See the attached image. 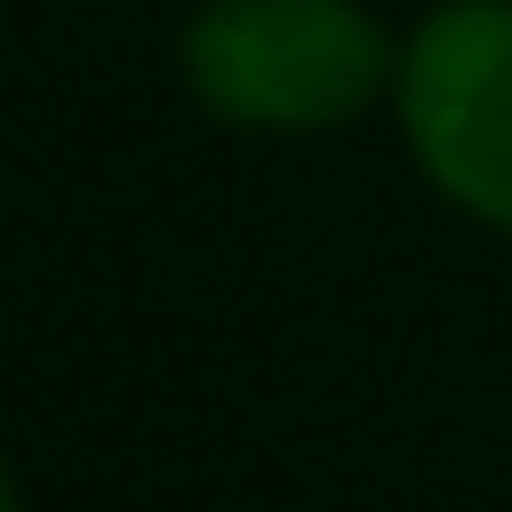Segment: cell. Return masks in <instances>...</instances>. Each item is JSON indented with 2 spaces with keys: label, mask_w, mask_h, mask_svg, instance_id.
<instances>
[{
  "label": "cell",
  "mask_w": 512,
  "mask_h": 512,
  "mask_svg": "<svg viewBox=\"0 0 512 512\" xmlns=\"http://www.w3.org/2000/svg\"><path fill=\"white\" fill-rule=\"evenodd\" d=\"M396 135L441 207L512 234V0H441L396 45Z\"/></svg>",
  "instance_id": "cell-2"
},
{
  "label": "cell",
  "mask_w": 512,
  "mask_h": 512,
  "mask_svg": "<svg viewBox=\"0 0 512 512\" xmlns=\"http://www.w3.org/2000/svg\"><path fill=\"white\" fill-rule=\"evenodd\" d=\"M0 512H18V486H9V468H0Z\"/></svg>",
  "instance_id": "cell-3"
},
{
  "label": "cell",
  "mask_w": 512,
  "mask_h": 512,
  "mask_svg": "<svg viewBox=\"0 0 512 512\" xmlns=\"http://www.w3.org/2000/svg\"><path fill=\"white\" fill-rule=\"evenodd\" d=\"M396 45L360 0H198L180 90L243 135H333L396 90Z\"/></svg>",
  "instance_id": "cell-1"
}]
</instances>
